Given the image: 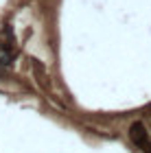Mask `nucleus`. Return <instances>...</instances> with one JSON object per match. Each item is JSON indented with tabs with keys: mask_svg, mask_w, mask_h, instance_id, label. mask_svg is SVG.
Masks as SVG:
<instances>
[{
	"mask_svg": "<svg viewBox=\"0 0 151 153\" xmlns=\"http://www.w3.org/2000/svg\"><path fill=\"white\" fill-rule=\"evenodd\" d=\"M129 138H132V142L136 147H142V144L149 142V131L145 129L142 123H134L132 127H129Z\"/></svg>",
	"mask_w": 151,
	"mask_h": 153,
	"instance_id": "obj_1",
	"label": "nucleus"
}]
</instances>
